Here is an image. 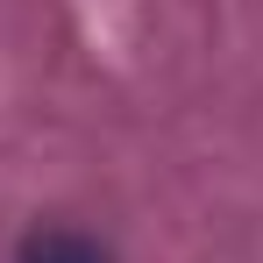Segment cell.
I'll return each mask as SVG.
<instances>
[{"instance_id": "cell-1", "label": "cell", "mask_w": 263, "mask_h": 263, "mask_svg": "<svg viewBox=\"0 0 263 263\" xmlns=\"http://www.w3.org/2000/svg\"><path fill=\"white\" fill-rule=\"evenodd\" d=\"M22 263H107V249L86 242V235H71V228H50V235L22 242Z\"/></svg>"}]
</instances>
